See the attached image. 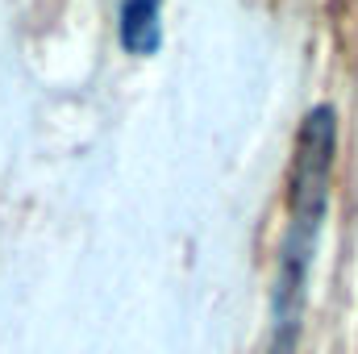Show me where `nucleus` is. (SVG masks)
<instances>
[{"label":"nucleus","mask_w":358,"mask_h":354,"mask_svg":"<svg viewBox=\"0 0 358 354\" xmlns=\"http://www.w3.org/2000/svg\"><path fill=\"white\" fill-rule=\"evenodd\" d=\"M334 150H338V113L329 104H317L304 117L300 134H296L287 229H283L275 292H271V351L267 354H296V346H300L308 275H313L321 225H325V213H329Z\"/></svg>","instance_id":"obj_1"},{"label":"nucleus","mask_w":358,"mask_h":354,"mask_svg":"<svg viewBox=\"0 0 358 354\" xmlns=\"http://www.w3.org/2000/svg\"><path fill=\"white\" fill-rule=\"evenodd\" d=\"M163 0H121V46L129 55H155L163 42L159 25Z\"/></svg>","instance_id":"obj_2"}]
</instances>
